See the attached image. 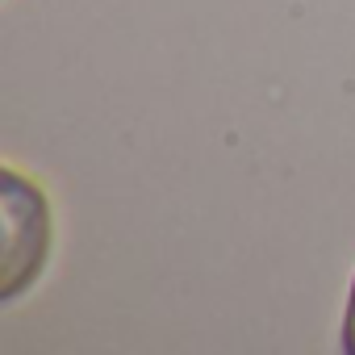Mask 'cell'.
Listing matches in <instances>:
<instances>
[{
  "instance_id": "obj_1",
  "label": "cell",
  "mask_w": 355,
  "mask_h": 355,
  "mask_svg": "<svg viewBox=\"0 0 355 355\" xmlns=\"http://www.w3.org/2000/svg\"><path fill=\"white\" fill-rule=\"evenodd\" d=\"M0 301H17L46 268L51 205L46 193L21 171H0Z\"/></svg>"
},
{
  "instance_id": "obj_2",
  "label": "cell",
  "mask_w": 355,
  "mask_h": 355,
  "mask_svg": "<svg viewBox=\"0 0 355 355\" xmlns=\"http://www.w3.org/2000/svg\"><path fill=\"white\" fill-rule=\"evenodd\" d=\"M343 347L355 355V280H351V297H347V318H343Z\"/></svg>"
}]
</instances>
